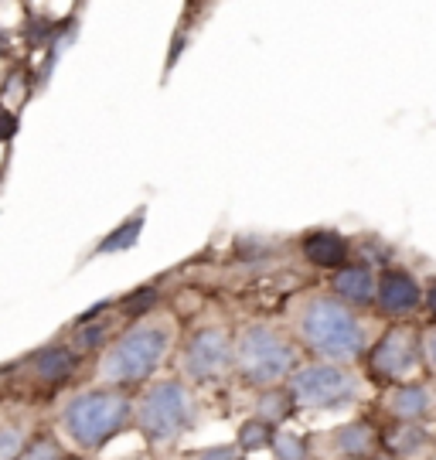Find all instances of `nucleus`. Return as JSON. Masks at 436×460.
I'll list each match as a JSON object with an SVG mask.
<instances>
[{"mask_svg":"<svg viewBox=\"0 0 436 460\" xmlns=\"http://www.w3.org/2000/svg\"><path fill=\"white\" fill-rule=\"evenodd\" d=\"M423 304H426V311H430V317L436 321V279L426 287V296H423Z\"/></svg>","mask_w":436,"mask_h":460,"instance_id":"nucleus-26","label":"nucleus"},{"mask_svg":"<svg viewBox=\"0 0 436 460\" xmlns=\"http://www.w3.org/2000/svg\"><path fill=\"white\" fill-rule=\"evenodd\" d=\"M154 304H157V290H140V294L129 296L123 307H127V314H144L147 307H154Z\"/></svg>","mask_w":436,"mask_h":460,"instance_id":"nucleus-21","label":"nucleus"},{"mask_svg":"<svg viewBox=\"0 0 436 460\" xmlns=\"http://www.w3.org/2000/svg\"><path fill=\"white\" fill-rule=\"evenodd\" d=\"M21 444H24V440H21L17 429H0V460H14Z\"/></svg>","mask_w":436,"mask_h":460,"instance_id":"nucleus-20","label":"nucleus"},{"mask_svg":"<svg viewBox=\"0 0 436 460\" xmlns=\"http://www.w3.org/2000/svg\"><path fill=\"white\" fill-rule=\"evenodd\" d=\"M423 362H426V368H430L436 378V324L423 331Z\"/></svg>","mask_w":436,"mask_h":460,"instance_id":"nucleus-22","label":"nucleus"},{"mask_svg":"<svg viewBox=\"0 0 436 460\" xmlns=\"http://www.w3.org/2000/svg\"><path fill=\"white\" fill-rule=\"evenodd\" d=\"M273 450L276 460H307V444L297 433H276Z\"/></svg>","mask_w":436,"mask_h":460,"instance_id":"nucleus-19","label":"nucleus"},{"mask_svg":"<svg viewBox=\"0 0 436 460\" xmlns=\"http://www.w3.org/2000/svg\"><path fill=\"white\" fill-rule=\"evenodd\" d=\"M334 296L344 300L348 307H372L378 300V277L369 263H348L344 270L334 273Z\"/></svg>","mask_w":436,"mask_h":460,"instance_id":"nucleus-11","label":"nucleus"},{"mask_svg":"<svg viewBox=\"0 0 436 460\" xmlns=\"http://www.w3.org/2000/svg\"><path fill=\"white\" fill-rule=\"evenodd\" d=\"M369 376L378 385H399L423 365V331L416 328H388L372 348H369Z\"/></svg>","mask_w":436,"mask_h":460,"instance_id":"nucleus-7","label":"nucleus"},{"mask_svg":"<svg viewBox=\"0 0 436 460\" xmlns=\"http://www.w3.org/2000/svg\"><path fill=\"white\" fill-rule=\"evenodd\" d=\"M372 460H396L392 454H378V457H372Z\"/></svg>","mask_w":436,"mask_h":460,"instance_id":"nucleus-27","label":"nucleus"},{"mask_svg":"<svg viewBox=\"0 0 436 460\" xmlns=\"http://www.w3.org/2000/svg\"><path fill=\"white\" fill-rule=\"evenodd\" d=\"M236 358H239L243 376L249 382H256V385H276L280 378L297 372V351H293V345L280 331L266 328V324H253V328L243 331Z\"/></svg>","mask_w":436,"mask_h":460,"instance_id":"nucleus-6","label":"nucleus"},{"mask_svg":"<svg viewBox=\"0 0 436 460\" xmlns=\"http://www.w3.org/2000/svg\"><path fill=\"white\" fill-rule=\"evenodd\" d=\"M388 454L396 460H433L436 457V437L426 427H399L386 437Z\"/></svg>","mask_w":436,"mask_h":460,"instance_id":"nucleus-14","label":"nucleus"},{"mask_svg":"<svg viewBox=\"0 0 436 460\" xmlns=\"http://www.w3.org/2000/svg\"><path fill=\"white\" fill-rule=\"evenodd\" d=\"M24 460H58V447L51 444V440H38L34 447H28Z\"/></svg>","mask_w":436,"mask_h":460,"instance_id":"nucleus-23","label":"nucleus"},{"mask_svg":"<svg viewBox=\"0 0 436 460\" xmlns=\"http://www.w3.org/2000/svg\"><path fill=\"white\" fill-rule=\"evenodd\" d=\"M140 229H144V212H137L133 218H127L113 235H106V239L99 243L96 252H120V249H129L140 239Z\"/></svg>","mask_w":436,"mask_h":460,"instance_id":"nucleus-17","label":"nucleus"},{"mask_svg":"<svg viewBox=\"0 0 436 460\" xmlns=\"http://www.w3.org/2000/svg\"><path fill=\"white\" fill-rule=\"evenodd\" d=\"M426 290L420 287V279L413 277L403 266H392L378 277V300L375 307L386 317H409L423 304Z\"/></svg>","mask_w":436,"mask_h":460,"instance_id":"nucleus-10","label":"nucleus"},{"mask_svg":"<svg viewBox=\"0 0 436 460\" xmlns=\"http://www.w3.org/2000/svg\"><path fill=\"white\" fill-rule=\"evenodd\" d=\"M232 358H236V348H232L226 331L205 328L191 338L188 355H184V368L194 378H215L232 365Z\"/></svg>","mask_w":436,"mask_h":460,"instance_id":"nucleus-9","label":"nucleus"},{"mask_svg":"<svg viewBox=\"0 0 436 460\" xmlns=\"http://www.w3.org/2000/svg\"><path fill=\"white\" fill-rule=\"evenodd\" d=\"M293 406H297V399H293L290 389L262 393V399H259V420H262V423H270V427H276L280 420H287V416H290Z\"/></svg>","mask_w":436,"mask_h":460,"instance_id":"nucleus-16","label":"nucleus"},{"mask_svg":"<svg viewBox=\"0 0 436 460\" xmlns=\"http://www.w3.org/2000/svg\"><path fill=\"white\" fill-rule=\"evenodd\" d=\"M201 460H239V450L236 447H215V450H205Z\"/></svg>","mask_w":436,"mask_h":460,"instance_id":"nucleus-25","label":"nucleus"},{"mask_svg":"<svg viewBox=\"0 0 436 460\" xmlns=\"http://www.w3.org/2000/svg\"><path fill=\"white\" fill-rule=\"evenodd\" d=\"M293 328L300 334V341L314 355H321L324 362L351 365L361 355H369V331L355 314V307H348L338 296H307L297 311Z\"/></svg>","mask_w":436,"mask_h":460,"instance_id":"nucleus-1","label":"nucleus"},{"mask_svg":"<svg viewBox=\"0 0 436 460\" xmlns=\"http://www.w3.org/2000/svg\"><path fill=\"white\" fill-rule=\"evenodd\" d=\"M348 239L338 235V232H310L307 239H304V256H307V263L321 266V270H344L348 266Z\"/></svg>","mask_w":436,"mask_h":460,"instance_id":"nucleus-13","label":"nucleus"},{"mask_svg":"<svg viewBox=\"0 0 436 460\" xmlns=\"http://www.w3.org/2000/svg\"><path fill=\"white\" fill-rule=\"evenodd\" d=\"M72 351H65V348H49V351H41L38 355V362H34V372L38 378H45V382H65V378L72 376Z\"/></svg>","mask_w":436,"mask_h":460,"instance_id":"nucleus-15","label":"nucleus"},{"mask_svg":"<svg viewBox=\"0 0 436 460\" xmlns=\"http://www.w3.org/2000/svg\"><path fill=\"white\" fill-rule=\"evenodd\" d=\"M276 440V429L270 423H262V420H253V423H245L239 429V447L243 450H266V447H273Z\"/></svg>","mask_w":436,"mask_h":460,"instance_id":"nucleus-18","label":"nucleus"},{"mask_svg":"<svg viewBox=\"0 0 436 460\" xmlns=\"http://www.w3.org/2000/svg\"><path fill=\"white\" fill-rule=\"evenodd\" d=\"M290 393L304 410H341L361 399V378L338 362H314L290 376Z\"/></svg>","mask_w":436,"mask_h":460,"instance_id":"nucleus-5","label":"nucleus"},{"mask_svg":"<svg viewBox=\"0 0 436 460\" xmlns=\"http://www.w3.org/2000/svg\"><path fill=\"white\" fill-rule=\"evenodd\" d=\"M129 416V399L123 393L110 389H93L82 393L68 402L65 410V429L72 433V440L85 450L102 447L110 437H116Z\"/></svg>","mask_w":436,"mask_h":460,"instance_id":"nucleus-2","label":"nucleus"},{"mask_svg":"<svg viewBox=\"0 0 436 460\" xmlns=\"http://www.w3.org/2000/svg\"><path fill=\"white\" fill-rule=\"evenodd\" d=\"M382 410L403 427H423V423L436 420V385L423 382V378L388 385L382 393Z\"/></svg>","mask_w":436,"mask_h":460,"instance_id":"nucleus-8","label":"nucleus"},{"mask_svg":"<svg viewBox=\"0 0 436 460\" xmlns=\"http://www.w3.org/2000/svg\"><path fill=\"white\" fill-rule=\"evenodd\" d=\"M331 444H334V454L344 460H372L378 457L382 437H378V429L372 423L355 420V423H344V427L331 429Z\"/></svg>","mask_w":436,"mask_h":460,"instance_id":"nucleus-12","label":"nucleus"},{"mask_svg":"<svg viewBox=\"0 0 436 460\" xmlns=\"http://www.w3.org/2000/svg\"><path fill=\"white\" fill-rule=\"evenodd\" d=\"M191 423H194L191 395L174 378H164L157 385H150L147 395L140 399V406H137V427H140V433H144L150 444H171Z\"/></svg>","mask_w":436,"mask_h":460,"instance_id":"nucleus-4","label":"nucleus"},{"mask_svg":"<svg viewBox=\"0 0 436 460\" xmlns=\"http://www.w3.org/2000/svg\"><path fill=\"white\" fill-rule=\"evenodd\" d=\"M167 341H171V331L164 324H137L106 351L99 372L106 382L133 385V382H140L157 368V362L167 351Z\"/></svg>","mask_w":436,"mask_h":460,"instance_id":"nucleus-3","label":"nucleus"},{"mask_svg":"<svg viewBox=\"0 0 436 460\" xmlns=\"http://www.w3.org/2000/svg\"><path fill=\"white\" fill-rule=\"evenodd\" d=\"M17 133V119L7 106H0V140H11Z\"/></svg>","mask_w":436,"mask_h":460,"instance_id":"nucleus-24","label":"nucleus"}]
</instances>
